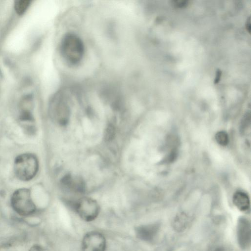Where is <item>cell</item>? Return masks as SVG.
<instances>
[{
	"label": "cell",
	"instance_id": "11",
	"mask_svg": "<svg viewBox=\"0 0 251 251\" xmlns=\"http://www.w3.org/2000/svg\"><path fill=\"white\" fill-rule=\"evenodd\" d=\"M222 75V73L220 70H218L217 71L216 74H215V77L214 79V83L216 84L219 82L220 81V79L221 78Z\"/></svg>",
	"mask_w": 251,
	"mask_h": 251
},
{
	"label": "cell",
	"instance_id": "3",
	"mask_svg": "<svg viewBox=\"0 0 251 251\" xmlns=\"http://www.w3.org/2000/svg\"><path fill=\"white\" fill-rule=\"evenodd\" d=\"M11 203L15 211L21 216L30 215L36 210V206L32 199L30 191L27 188H20L16 190L11 196Z\"/></svg>",
	"mask_w": 251,
	"mask_h": 251
},
{
	"label": "cell",
	"instance_id": "2",
	"mask_svg": "<svg viewBox=\"0 0 251 251\" xmlns=\"http://www.w3.org/2000/svg\"><path fill=\"white\" fill-rule=\"evenodd\" d=\"M39 168L38 159L32 153H24L18 156L14 162V171L16 177L24 181L34 177Z\"/></svg>",
	"mask_w": 251,
	"mask_h": 251
},
{
	"label": "cell",
	"instance_id": "10",
	"mask_svg": "<svg viewBox=\"0 0 251 251\" xmlns=\"http://www.w3.org/2000/svg\"><path fill=\"white\" fill-rule=\"evenodd\" d=\"M28 251H45V250L40 246L34 245Z\"/></svg>",
	"mask_w": 251,
	"mask_h": 251
},
{
	"label": "cell",
	"instance_id": "12",
	"mask_svg": "<svg viewBox=\"0 0 251 251\" xmlns=\"http://www.w3.org/2000/svg\"><path fill=\"white\" fill-rule=\"evenodd\" d=\"M245 26L247 31L250 33L251 30V20L250 17H249L248 19H247L246 22L245 23Z\"/></svg>",
	"mask_w": 251,
	"mask_h": 251
},
{
	"label": "cell",
	"instance_id": "4",
	"mask_svg": "<svg viewBox=\"0 0 251 251\" xmlns=\"http://www.w3.org/2000/svg\"><path fill=\"white\" fill-rule=\"evenodd\" d=\"M74 208L83 221L90 222L96 220L100 212V207L96 201L89 198H82L74 204Z\"/></svg>",
	"mask_w": 251,
	"mask_h": 251
},
{
	"label": "cell",
	"instance_id": "5",
	"mask_svg": "<svg viewBox=\"0 0 251 251\" xmlns=\"http://www.w3.org/2000/svg\"><path fill=\"white\" fill-rule=\"evenodd\" d=\"M106 239L101 232L90 231L83 237L81 243V251H106Z\"/></svg>",
	"mask_w": 251,
	"mask_h": 251
},
{
	"label": "cell",
	"instance_id": "9",
	"mask_svg": "<svg viewBox=\"0 0 251 251\" xmlns=\"http://www.w3.org/2000/svg\"><path fill=\"white\" fill-rule=\"evenodd\" d=\"M215 139L217 142L223 146H226L228 143V134L224 131H218L215 134Z\"/></svg>",
	"mask_w": 251,
	"mask_h": 251
},
{
	"label": "cell",
	"instance_id": "7",
	"mask_svg": "<svg viewBox=\"0 0 251 251\" xmlns=\"http://www.w3.org/2000/svg\"><path fill=\"white\" fill-rule=\"evenodd\" d=\"M234 205L240 210L247 211L250 206L248 196L244 192L238 191L234 193L233 197Z\"/></svg>",
	"mask_w": 251,
	"mask_h": 251
},
{
	"label": "cell",
	"instance_id": "1",
	"mask_svg": "<svg viewBox=\"0 0 251 251\" xmlns=\"http://www.w3.org/2000/svg\"><path fill=\"white\" fill-rule=\"evenodd\" d=\"M60 54L64 61L71 66L78 64L85 52L84 43L76 34L68 32L62 38L60 43Z\"/></svg>",
	"mask_w": 251,
	"mask_h": 251
},
{
	"label": "cell",
	"instance_id": "6",
	"mask_svg": "<svg viewBox=\"0 0 251 251\" xmlns=\"http://www.w3.org/2000/svg\"><path fill=\"white\" fill-rule=\"evenodd\" d=\"M238 233L240 243L242 244L243 247L247 246L250 240V228L247 220L240 221Z\"/></svg>",
	"mask_w": 251,
	"mask_h": 251
},
{
	"label": "cell",
	"instance_id": "8",
	"mask_svg": "<svg viewBox=\"0 0 251 251\" xmlns=\"http://www.w3.org/2000/svg\"><path fill=\"white\" fill-rule=\"evenodd\" d=\"M30 0H18L15 1L14 8L16 12L19 15H23L28 7Z\"/></svg>",
	"mask_w": 251,
	"mask_h": 251
}]
</instances>
